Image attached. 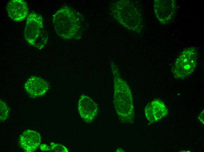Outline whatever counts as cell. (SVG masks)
<instances>
[{
  "label": "cell",
  "instance_id": "obj_14",
  "mask_svg": "<svg viewBox=\"0 0 204 152\" xmlns=\"http://www.w3.org/2000/svg\"><path fill=\"white\" fill-rule=\"evenodd\" d=\"M40 148V150L42 151H50V147L45 144H41Z\"/></svg>",
  "mask_w": 204,
  "mask_h": 152
},
{
  "label": "cell",
  "instance_id": "obj_3",
  "mask_svg": "<svg viewBox=\"0 0 204 152\" xmlns=\"http://www.w3.org/2000/svg\"><path fill=\"white\" fill-rule=\"evenodd\" d=\"M53 22L56 33L65 39L75 38L80 33L83 20L79 13L67 6H64L53 15Z\"/></svg>",
  "mask_w": 204,
  "mask_h": 152
},
{
  "label": "cell",
  "instance_id": "obj_1",
  "mask_svg": "<svg viewBox=\"0 0 204 152\" xmlns=\"http://www.w3.org/2000/svg\"><path fill=\"white\" fill-rule=\"evenodd\" d=\"M114 84L113 103L120 121L123 123H133L135 119L132 92L127 82L121 77L117 67L111 62Z\"/></svg>",
  "mask_w": 204,
  "mask_h": 152
},
{
  "label": "cell",
  "instance_id": "obj_2",
  "mask_svg": "<svg viewBox=\"0 0 204 152\" xmlns=\"http://www.w3.org/2000/svg\"><path fill=\"white\" fill-rule=\"evenodd\" d=\"M110 10L113 17L124 27L135 32H142L144 25L142 11L137 1H118L112 4Z\"/></svg>",
  "mask_w": 204,
  "mask_h": 152
},
{
  "label": "cell",
  "instance_id": "obj_12",
  "mask_svg": "<svg viewBox=\"0 0 204 152\" xmlns=\"http://www.w3.org/2000/svg\"><path fill=\"white\" fill-rule=\"evenodd\" d=\"M0 121L7 119L9 115L10 109L6 102L0 99Z\"/></svg>",
  "mask_w": 204,
  "mask_h": 152
},
{
  "label": "cell",
  "instance_id": "obj_7",
  "mask_svg": "<svg viewBox=\"0 0 204 152\" xmlns=\"http://www.w3.org/2000/svg\"><path fill=\"white\" fill-rule=\"evenodd\" d=\"M78 108L81 118L87 123L91 122L94 120L98 110L97 104L91 98L85 94L80 96Z\"/></svg>",
  "mask_w": 204,
  "mask_h": 152
},
{
  "label": "cell",
  "instance_id": "obj_15",
  "mask_svg": "<svg viewBox=\"0 0 204 152\" xmlns=\"http://www.w3.org/2000/svg\"><path fill=\"white\" fill-rule=\"evenodd\" d=\"M198 118L200 121L203 124H204V110L203 111L199 116Z\"/></svg>",
  "mask_w": 204,
  "mask_h": 152
},
{
  "label": "cell",
  "instance_id": "obj_8",
  "mask_svg": "<svg viewBox=\"0 0 204 152\" xmlns=\"http://www.w3.org/2000/svg\"><path fill=\"white\" fill-rule=\"evenodd\" d=\"M24 87L30 96L33 98H36L43 96L49 88L47 82L41 78L32 76L25 82Z\"/></svg>",
  "mask_w": 204,
  "mask_h": 152
},
{
  "label": "cell",
  "instance_id": "obj_6",
  "mask_svg": "<svg viewBox=\"0 0 204 152\" xmlns=\"http://www.w3.org/2000/svg\"><path fill=\"white\" fill-rule=\"evenodd\" d=\"M177 9V4L174 0H155L154 10L159 20L166 24L170 23L174 18Z\"/></svg>",
  "mask_w": 204,
  "mask_h": 152
},
{
  "label": "cell",
  "instance_id": "obj_10",
  "mask_svg": "<svg viewBox=\"0 0 204 152\" xmlns=\"http://www.w3.org/2000/svg\"><path fill=\"white\" fill-rule=\"evenodd\" d=\"M6 9L9 17L15 21H21L28 16V6L26 3L23 0L9 1Z\"/></svg>",
  "mask_w": 204,
  "mask_h": 152
},
{
  "label": "cell",
  "instance_id": "obj_11",
  "mask_svg": "<svg viewBox=\"0 0 204 152\" xmlns=\"http://www.w3.org/2000/svg\"><path fill=\"white\" fill-rule=\"evenodd\" d=\"M41 138L37 132L29 129L24 131L20 135L18 143L25 152H33L39 146Z\"/></svg>",
  "mask_w": 204,
  "mask_h": 152
},
{
  "label": "cell",
  "instance_id": "obj_5",
  "mask_svg": "<svg viewBox=\"0 0 204 152\" xmlns=\"http://www.w3.org/2000/svg\"><path fill=\"white\" fill-rule=\"evenodd\" d=\"M197 55V50L194 47L188 48L182 51L171 68L174 77L183 79L191 74L196 67Z\"/></svg>",
  "mask_w": 204,
  "mask_h": 152
},
{
  "label": "cell",
  "instance_id": "obj_13",
  "mask_svg": "<svg viewBox=\"0 0 204 152\" xmlns=\"http://www.w3.org/2000/svg\"><path fill=\"white\" fill-rule=\"evenodd\" d=\"M50 152H68L67 148L62 144L55 143L53 142L50 143Z\"/></svg>",
  "mask_w": 204,
  "mask_h": 152
},
{
  "label": "cell",
  "instance_id": "obj_9",
  "mask_svg": "<svg viewBox=\"0 0 204 152\" xmlns=\"http://www.w3.org/2000/svg\"><path fill=\"white\" fill-rule=\"evenodd\" d=\"M145 113L148 120L151 123H153L165 117L168 113V110L162 101L156 99L147 105L145 109Z\"/></svg>",
  "mask_w": 204,
  "mask_h": 152
},
{
  "label": "cell",
  "instance_id": "obj_4",
  "mask_svg": "<svg viewBox=\"0 0 204 152\" xmlns=\"http://www.w3.org/2000/svg\"><path fill=\"white\" fill-rule=\"evenodd\" d=\"M24 36L30 45L41 49L46 45L47 32L43 26L42 16L34 12L28 16L24 28Z\"/></svg>",
  "mask_w": 204,
  "mask_h": 152
}]
</instances>
